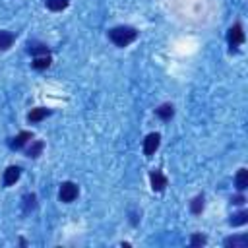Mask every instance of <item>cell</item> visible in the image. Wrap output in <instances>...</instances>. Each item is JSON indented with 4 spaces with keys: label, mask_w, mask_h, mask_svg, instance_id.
I'll list each match as a JSON object with an SVG mask.
<instances>
[{
    "label": "cell",
    "mask_w": 248,
    "mask_h": 248,
    "mask_svg": "<svg viewBox=\"0 0 248 248\" xmlns=\"http://www.w3.org/2000/svg\"><path fill=\"white\" fill-rule=\"evenodd\" d=\"M138 35H140V31L132 25H116V27H110L107 31L108 41L118 48H124V46L132 45L138 39Z\"/></svg>",
    "instance_id": "cell-1"
},
{
    "label": "cell",
    "mask_w": 248,
    "mask_h": 248,
    "mask_svg": "<svg viewBox=\"0 0 248 248\" xmlns=\"http://www.w3.org/2000/svg\"><path fill=\"white\" fill-rule=\"evenodd\" d=\"M244 39H246V35H244L242 23H240V21L232 23V25L229 27V31H227V45H229V52H231V54H232V52H238V46L244 43Z\"/></svg>",
    "instance_id": "cell-2"
},
{
    "label": "cell",
    "mask_w": 248,
    "mask_h": 248,
    "mask_svg": "<svg viewBox=\"0 0 248 248\" xmlns=\"http://www.w3.org/2000/svg\"><path fill=\"white\" fill-rule=\"evenodd\" d=\"M78 196H79V186H78L76 182L64 180V182L60 184V188H58V200H60L62 203H72Z\"/></svg>",
    "instance_id": "cell-3"
},
{
    "label": "cell",
    "mask_w": 248,
    "mask_h": 248,
    "mask_svg": "<svg viewBox=\"0 0 248 248\" xmlns=\"http://www.w3.org/2000/svg\"><path fill=\"white\" fill-rule=\"evenodd\" d=\"M33 140V132H27V130H21L19 134H16L14 138L8 140V147L12 151H17V149H23L29 141Z\"/></svg>",
    "instance_id": "cell-4"
},
{
    "label": "cell",
    "mask_w": 248,
    "mask_h": 248,
    "mask_svg": "<svg viewBox=\"0 0 248 248\" xmlns=\"http://www.w3.org/2000/svg\"><path fill=\"white\" fill-rule=\"evenodd\" d=\"M159 145H161V134H159V132L147 134L145 140H143V155H145V157H153L155 151L159 149Z\"/></svg>",
    "instance_id": "cell-5"
},
{
    "label": "cell",
    "mask_w": 248,
    "mask_h": 248,
    "mask_svg": "<svg viewBox=\"0 0 248 248\" xmlns=\"http://www.w3.org/2000/svg\"><path fill=\"white\" fill-rule=\"evenodd\" d=\"M149 182H151V190H153V192H163V190L169 186V178H167L159 169L149 170Z\"/></svg>",
    "instance_id": "cell-6"
},
{
    "label": "cell",
    "mask_w": 248,
    "mask_h": 248,
    "mask_svg": "<svg viewBox=\"0 0 248 248\" xmlns=\"http://www.w3.org/2000/svg\"><path fill=\"white\" fill-rule=\"evenodd\" d=\"M225 248H246L248 246V234L240 232V234H231L223 240Z\"/></svg>",
    "instance_id": "cell-7"
},
{
    "label": "cell",
    "mask_w": 248,
    "mask_h": 248,
    "mask_svg": "<svg viewBox=\"0 0 248 248\" xmlns=\"http://www.w3.org/2000/svg\"><path fill=\"white\" fill-rule=\"evenodd\" d=\"M50 114H52L50 108H46V107H35V108H31V110L27 112V122H29V124H37V122L45 120V118L50 116Z\"/></svg>",
    "instance_id": "cell-8"
},
{
    "label": "cell",
    "mask_w": 248,
    "mask_h": 248,
    "mask_svg": "<svg viewBox=\"0 0 248 248\" xmlns=\"http://www.w3.org/2000/svg\"><path fill=\"white\" fill-rule=\"evenodd\" d=\"M21 176V169L17 165H10L6 170H4V186H14Z\"/></svg>",
    "instance_id": "cell-9"
},
{
    "label": "cell",
    "mask_w": 248,
    "mask_h": 248,
    "mask_svg": "<svg viewBox=\"0 0 248 248\" xmlns=\"http://www.w3.org/2000/svg\"><path fill=\"white\" fill-rule=\"evenodd\" d=\"M16 33L8 31V29H0V52H6L12 48V45L16 43Z\"/></svg>",
    "instance_id": "cell-10"
},
{
    "label": "cell",
    "mask_w": 248,
    "mask_h": 248,
    "mask_svg": "<svg viewBox=\"0 0 248 248\" xmlns=\"http://www.w3.org/2000/svg\"><path fill=\"white\" fill-rule=\"evenodd\" d=\"M31 56H41V54H50V48L45 43L39 41H27V48H25Z\"/></svg>",
    "instance_id": "cell-11"
},
{
    "label": "cell",
    "mask_w": 248,
    "mask_h": 248,
    "mask_svg": "<svg viewBox=\"0 0 248 248\" xmlns=\"http://www.w3.org/2000/svg\"><path fill=\"white\" fill-rule=\"evenodd\" d=\"M43 149H45V141L43 140H31L29 145H27V149H25V155L29 159H37L43 153Z\"/></svg>",
    "instance_id": "cell-12"
},
{
    "label": "cell",
    "mask_w": 248,
    "mask_h": 248,
    "mask_svg": "<svg viewBox=\"0 0 248 248\" xmlns=\"http://www.w3.org/2000/svg\"><path fill=\"white\" fill-rule=\"evenodd\" d=\"M35 209H37V196L33 192L31 194H25L21 198V211H23V215H29Z\"/></svg>",
    "instance_id": "cell-13"
},
{
    "label": "cell",
    "mask_w": 248,
    "mask_h": 248,
    "mask_svg": "<svg viewBox=\"0 0 248 248\" xmlns=\"http://www.w3.org/2000/svg\"><path fill=\"white\" fill-rule=\"evenodd\" d=\"M50 64H52V56H50V54H41V56H33L31 68L43 72V70H46Z\"/></svg>",
    "instance_id": "cell-14"
},
{
    "label": "cell",
    "mask_w": 248,
    "mask_h": 248,
    "mask_svg": "<svg viewBox=\"0 0 248 248\" xmlns=\"http://www.w3.org/2000/svg\"><path fill=\"white\" fill-rule=\"evenodd\" d=\"M155 116H159L161 120H170L172 116H174V107L170 105V103H163V105H159L157 108H155Z\"/></svg>",
    "instance_id": "cell-15"
},
{
    "label": "cell",
    "mask_w": 248,
    "mask_h": 248,
    "mask_svg": "<svg viewBox=\"0 0 248 248\" xmlns=\"http://www.w3.org/2000/svg\"><path fill=\"white\" fill-rule=\"evenodd\" d=\"M246 223H248V211L246 209H240V211H236V213H232L229 217V225L231 227H242Z\"/></svg>",
    "instance_id": "cell-16"
},
{
    "label": "cell",
    "mask_w": 248,
    "mask_h": 248,
    "mask_svg": "<svg viewBox=\"0 0 248 248\" xmlns=\"http://www.w3.org/2000/svg\"><path fill=\"white\" fill-rule=\"evenodd\" d=\"M234 186L238 192H244L248 188V170L246 169H238V172L234 176Z\"/></svg>",
    "instance_id": "cell-17"
},
{
    "label": "cell",
    "mask_w": 248,
    "mask_h": 248,
    "mask_svg": "<svg viewBox=\"0 0 248 248\" xmlns=\"http://www.w3.org/2000/svg\"><path fill=\"white\" fill-rule=\"evenodd\" d=\"M203 207H205V196H203V194L194 196L192 202H190V211H192L194 215H202Z\"/></svg>",
    "instance_id": "cell-18"
},
{
    "label": "cell",
    "mask_w": 248,
    "mask_h": 248,
    "mask_svg": "<svg viewBox=\"0 0 248 248\" xmlns=\"http://www.w3.org/2000/svg\"><path fill=\"white\" fill-rule=\"evenodd\" d=\"M70 6V0H45V8L50 12H62Z\"/></svg>",
    "instance_id": "cell-19"
},
{
    "label": "cell",
    "mask_w": 248,
    "mask_h": 248,
    "mask_svg": "<svg viewBox=\"0 0 248 248\" xmlns=\"http://www.w3.org/2000/svg\"><path fill=\"white\" fill-rule=\"evenodd\" d=\"M207 244V236L202 234V232H194L190 236V248H200V246H205Z\"/></svg>",
    "instance_id": "cell-20"
},
{
    "label": "cell",
    "mask_w": 248,
    "mask_h": 248,
    "mask_svg": "<svg viewBox=\"0 0 248 248\" xmlns=\"http://www.w3.org/2000/svg\"><path fill=\"white\" fill-rule=\"evenodd\" d=\"M244 202H246V198H244V194H242V192H238L236 196H232V198H231V203H232V205H244Z\"/></svg>",
    "instance_id": "cell-21"
}]
</instances>
